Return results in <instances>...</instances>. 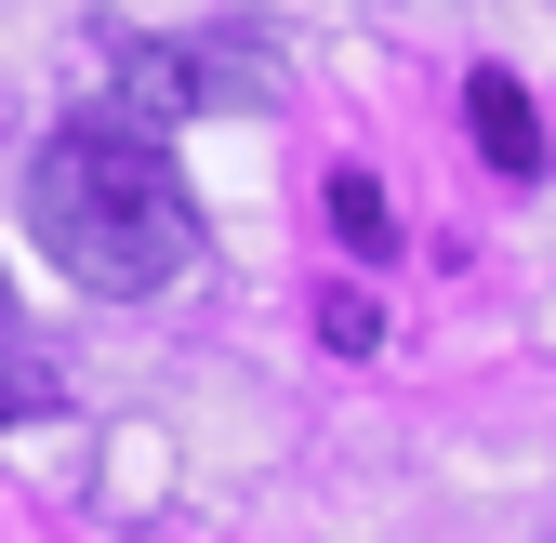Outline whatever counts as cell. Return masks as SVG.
Wrapping results in <instances>:
<instances>
[{
	"instance_id": "obj_1",
	"label": "cell",
	"mask_w": 556,
	"mask_h": 543,
	"mask_svg": "<svg viewBox=\"0 0 556 543\" xmlns=\"http://www.w3.org/2000/svg\"><path fill=\"white\" fill-rule=\"evenodd\" d=\"M27 239L80 292H173L199 265V213H186L173 160L147 132H119V119H80V132H53L27 160Z\"/></svg>"
},
{
	"instance_id": "obj_2",
	"label": "cell",
	"mask_w": 556,
	"mask_h": 543,
	"mask_svg": "<svg viewBox=\"0 0 556 543\" xmlns=\"http://www.w3.org/2000/svg\"><path fill=\"white\" fill-rule=\"evenodd\" d=\"M464 119H477V147H491V160H504L517 186L543 173V119H530V93L504 80V66H477V80H464Z\"/></svg>"
},
{
	"instance_id": "obj_3",
	"label": "cell",
	"mask_w": 556,
	"mask_h": 543,
	"mask_svg": "<svg viewBox=\"0 0 556 543\" xmlns=\"http://www.w3.org/2000/svg\"><path fill=\"white\" fill-rule=\"evenodd\" d=\"M40 412H66V371H53V345H40V331H14V318H0V425H40Z\"/></svg>"
},
{
	"instance_id": "obj_4",
	"label": "cell",
	"mask_w": 556,
	"mask_h": 543,
	"mask_svg": "<svg viewBox=\"0 0 556 543\" xmlns=\"http://www.w3.org/2000/svg\"><path fill=\"white\" fill-rule=\"evenodd\" d=\"M331 239H344V252H384V239H397V213H384L371 173H331Z\"/></svg>"
},
{
	"instance_id": "obj_5",
	"label": "cell",
	"mask_w": 556,
	"mask_h": 543,
	"mask_svg": "<svg viewBox=\"0 0 556 543\" xmlns=\"http://www.w3.org/2000/svg\"><path fill=\"white\" fill-rule=\"evenodd\" d=\"M318 331H331V358H371V345H384V318H371L358 292H331V318H318Z\"/></svg>"
}]
</instances>
